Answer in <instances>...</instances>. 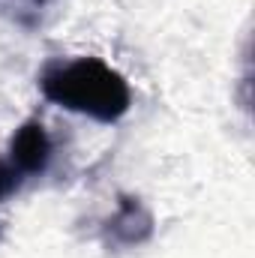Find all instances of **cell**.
<instances>
[{
  "label": "cell",
  "mask_w": 255,
  "mask_h": 258,
  "mask_svg": "<svg viewBox=\"0 0 255 258\" xmlns=\"http://www.w3.org/2000/svg\"><path fill=\"white\" fill-rule=\"evenodd\" d=\"M39 90L48 102L99 123H117L132 108L129 81L99 57L48 63L39 72Z\"/></svg>",
  "instance_id": "6da1fadb"
},
{
  "label": "cell",
  "mask_w": 255,
  "mask_h": 258,
  "mask_svg": "<svg viewBox=\"0 0 255 258\" xmlns=\"http://www.w3.org/2000/svg\"><path fill=\"white\" fill-rule=\"evenodd\" d=\"M156 231L153 213L150 207L138 198V195H117V204L111 210V216H105L102 222V240L114 249H135L144 246Z\"/></svg>",
  "instance_id": "7a4b0ae2"
},
{
  "label": "cell",
  "mask_w": 255,
  "mask_h": 258,
  "mask_svg": "<svg viewBox=\"0 0 255 258\" xmlns=\"http://www.w3.org/2000/svg\"><path fill=\"white\" fill-rule=\"evenodd\" d=\"M54 156V144L42 120H24L9 141V162L21 177L45 174Z\"/></svg>",
  "instance_id": "3957f363"
},
{
  "label": "cell",
  "mask_w": 255,
  "mask_h": 258,
  "mask_svg": "<svg viewBox=\"0 0 255 258\" xmlns=\"http://www.w3.org/2000/svg\"><path fill=\"white\" fill-rule=\"evenodd\" d=\"M21 180H24V177L12 168V162H9V159H0V201L9 198L12 192H18V189H21Z\"/></svg>",
  "instance_id": "277c9868"
},
{
  "label": "cell",
  "mask_w": 255,
  "mask_h": 258,
  "mask_svg": "<svg viewBox=\"0 0 255 258\" xmlns=\"http://www.w3.org/2000/svg\"><path fill=\"white\" fill-rule=\"evenodd\" d=\"M18 6H21V12H30V15H39V12H45L54 0H15Z\"/></svg>",
  "instance_id": "5b68a950"
}]
</instances>
